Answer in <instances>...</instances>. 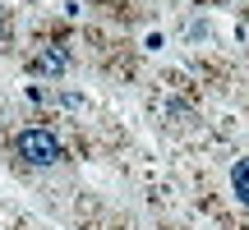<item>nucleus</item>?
Segmentation results:
<instances>
[{
    "label": "nucleus",
    "mask_w": 249,
    "mask_h": 230,
    "mask_svg": "<svg viewBox=\"0 0 249 230\" xmlns=\"http://www.w3.org/2000/svg\"><path fill=\"white\" fill-rule=\"evenodd\" d=\"M14 157L23 161V166H55L65 152H60V138H55L51 129H23L14 138Z\"/></svg>",
    "instance_id": "nucleus-1"
},
{
    "label": "nucleus",
    "mask_w": 249,
    "mask_h": 230,
    "mask_svg": "<svg viewBox=\"0 0 249 230\" xmlns=\"http://www.w3.org/2000/svg\"><path fill=\"white\" fill-rule=\"evenodd\" d=\"M37 69H42V74H51V79H60V74L70 69V55L51 46V51H42V55H37Z\"/></svg>",
    "instance_id": "nucleus-2"
},
{
    "label": "nucleus",
    "mask_w": 249,
    "mask_h": 230,
    "mask_svg": "<svg viewBox=\"0 0 249 230\" xmlns=\"http://www.w3.org/2000/svg\"><path fill=\"white\" fill-rule=\"evenodd\" d=\"M231 189H235V198L249 207V157H240V161L231 166Z\"/></svg>",
    "instance_id": "nucleus-3"
},
{
    "label": "nucleus",
    "mask_w": 249,
    "mask_h": 230,
    "mask_svg": "<svg viewBox=\"0 0 249 230\" xmlns=\"http://www.w3.org/2000/svg\"><path fill=\"white\" fill-rule=\"evenodd\" d=\"M0 46H5V9H0Z\"/></svg>",
    "instance_id": "nucleus-4"
}]
</instances>
